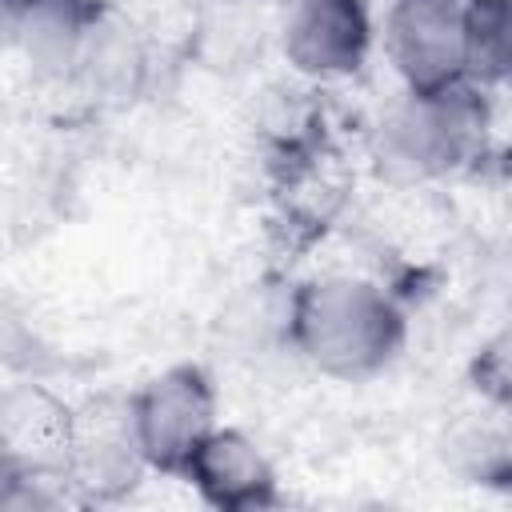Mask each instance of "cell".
Returning a JSON list of instances; mask_svg holds the SVG:
<instances>
[{
	"label": "cell",
	"instance_id": "277c9868",
	"mask_svg": "<svg viewBox=\"0 0 512 512\" xmlns=\"http://www.w3.org/2000/svg\"><path fill=\"white\" fill-rule=\"evenodd\" d=\"M124 428L144 468L180 476L200 440L220 424L216 388L204 368L172 364L124 400Z\"/></svg>",
	"mask_w": 512,
	"mask_h": 512
},
{
	"label": "cell",
	"instance_id": "30bf717a",
	"mask_svg": "<svg viewBox=\"0 0 512 512\" xmlns=\"http://www.w3.org/2000/svg\"><path fill=\"white\" fill-rule=\"evenodd\" d=\"M16 8L20 0H0V60L12 56V32H16Z\"/></svg>",
	"mask_w": 512,
	"mask_h": 512
},
{
	"label": "cell",
	"instance_id": "5b68a950",
	"mask_svg": "<svg viewBox=\"0 0 512 512\" xmlns=\"http://www.w3.org/2000/svg\"><path fill=\"white\" fill-rule=\"evenodd\" d=\"M376 44L404 92H440L468 80L460 0H392Z\"/></svg>",
	"mask_w": 512,
	"mask_h": 512
},
{
	"label": "cell",
	"instance_id": "7a4b0ae2",
	"mask_svg": "<svg viewBox=\"0 0 512 512\" xmlns=\"http://www.w3.org/2000/svg\"><path fill=\"white\" fill-rule=\"evenodd\" d=\"M488 140V88L396 92L372 120L368 156L392 184H428L472 168Z\"/></svg>",
	"mask_w": 512,
	"mask_h": 512
},
{
	"label": "cell",
	"instance_id": "8fae6325",
	"mask_svg": "<svg viewBox=\"0 0 512 512\" xmlns=\"http://www.w3.org/2000/svg\"><path fill=\"white\" fill-rule=\"evenodd\" d=\"M84 4H92V8H100V12H104V8H120V0H84Z\"/></svg>",
	"mask_w": 512,
	"mask_h": 512
},
{
	"label": "cell",
	"instance_id": "8992f818",
	"mask_svg": "<svg viewBox=\"0 0 512 512\" xmlns=\"http://www.w3.org/2000/svg\"><path fill=\"white\" fill-rule=\"evenodd\" d=\"M180 476L216 508H260L276 500V468L240 428L216 424Z\"/></svg>",
	"mask_w": 512,
	"mask_h": 512
},
{
	"label": "cell",
	"instance_id": "9c48e42d",
	"mask_svg": "<svg viewBox=\"0 0 512 512\" xmlns=\"http://www.w3.org/2000/svg\"><path fill=\"white\" fill-rule=\"evenodd\" d=\"M468 80L496 92L508 76V0H460Z\"/></svg>",
	"mask_w": 512,
	"mask_h": 512
},
{
	"label": "cell",
	"instance_id": "7c38bea8",
	"mask_svg": "<svg viewBox=\"0 0 512 512\" xmlns=\"http://www.w3.org/2000/svg\"><path fill=\"white\" fill-rule=\"evenodd\" d=\"M252 4H268V8H276V4H280V0H252Z\"/></svg>",
	"mask_w": 512,
	"mask_h": 512
},
{
	"label": "cell",
	"instance_id": "3957f363",
	"mask_svg": "<svg viewBox=\"0 0 512 512\" xmlns=\"http://www.w3.org/2000/svg\"><path fill=\"white\" fill-rule=\"evenodd\" d=\"M272 48L304 84H344L376 52L368 0H280L272 8Z\"/></svg>",
	"mask_w": 512,
	"mask_h": 512
},
{
	"label": "cell",
	"instance_id": "ba28073f",
	"mask_svg": "<svg viewBox=\"0 0 512 512\" xmlns=\"http://www.w3.org/2000/svg\"><path fill=\"white\" fill-rule=\"evenodd\" d=\"M152 76V48L140 36V28L120 12V8H104L88 32L84 56L76 64L72 88H84L92 100H108V104H124L132 96H140V88Z\"/></svg>",
	"mask_w": 512,
	"mask_h": 512
},
{
	"label": "cell",
	"instance_id": "6da1fadb",
	"mask_svg": "<svg viewBox=\"0 0 512 512\" xmlns=\"http://www.w3.org/2000/svg\"><path fill=\"white\" fill-rule=\"evenodd\" d=\"M284 336L320 376L364 384L404 352L408 320L380 280L324 272L292 288L284 304Z\"/></svg>",
	"mask_w": 512,
	"mask_h": 512
},
{
	"label": "cell",
	"instance_id": "52a82bcc",
	"mask_svg": "<svg viewBox=\"0 0 512 512\" xmlns=\"http://www.w3.org/2000/svg\"><path fill=\"white\" fill-rule=\"evenodd\" d=\"M96 16L84 0H20L12 56L44 84H72Z\"/></svg>",
	"mask_w": 512,
	"mask_h": 512
}]
</instances>
